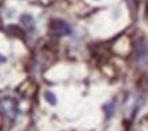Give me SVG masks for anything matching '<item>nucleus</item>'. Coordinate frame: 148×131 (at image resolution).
<instances>
[{
    "label": "nucleus",
    "mask_w": 148,
    "mask_h": 131,
    "mask_svg": "<svg viewBox=\"0 0 148 131\" xmlns=\"http://www.w3.org/2000/svg\"><path fill=\"white\" fill-rule=\"evenodd\" d=\"M49 30L55 36H70L71 34V26L62 19H55L51 22Z\"/></svg>",
    "instance_id": "f257e3e1"
},
{
    "label": "nucleus",
    "mask_w": 148,
    "mask_h": 131,
    "mask_svg": "<svg viewBox=\"0 0 148 131\" xmlns=\"http://www.w3.org/2000/svg\"><path fill=\"white\" fill-rule=\"evenodd\" d=\"M134 59L137 60L138 63H143L148 59V48L147 44L144 41L137 42L136 45V51H134Z\"/></svg>",
    "instance_id": "f03ea898"
},
{
    "label": "nucleus",
    "mask_w": 148,
    "mask_h": 131,
    "mask_svg": "<svg viewBox=\"0 0 148 131\" xmlns=\"http://www.w3.org/2000/svg\"><path fill=\"white\" fill-rule=\"evenodd\" d=\"M19 21L23 26L27 27V30H34V26H36V23H34V18H33L30 14H22L21 18H19Z\"/></svg>",
    "instance_id": "7ed1b4c3"
},
{
    "label": "nucleus",
    "mask_w": 148,
    "mask_h": 131,
    "mask_svg": "<svg viewBox=\"0 0 148 131\" xmlns=\"http://www.w3.org/2000/svg\"><path fill=\"white\" fill-rule=\"evenodd\" d=\"M44 97H45V100H47L48 104H51V105H55V104H56V96L53 94L52 92H45Z\"/></svg>",
    "instance_id": "20e7f679"
},
{
    "label": "nucleus",
    "mask_w": 148,
    "mask_h": 131,
    "mask_svg": "<svg viewBox=\"0 0 148 131\" xmlns=\"http://www.w3.org/2000/svg\"><path fill=\"white\" fill-rule=\"evenodd\" d=\"M114 108H115V104L114 102H110V104L106 105V112H107V117H110L112 113H114Z\"/></svg>",
    "instance_id": "39448f33"
},
{
    "label": "nucleus",
    "mask_w": 148,
    "mask_h": 131,
    "mask_svg": "<svg viewBox=\"0 0 148 131\" xmlns=\"http://www.w3.org/2000/svg\"><path fill=\"white\" fill-rule=\"evenodd\" d=\"M5 56H3V55H0V64H3V63H5Z\"/></svg>",
    "instance_id": "423d86ee"
}]
</instances>
